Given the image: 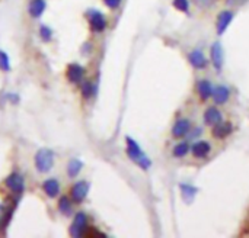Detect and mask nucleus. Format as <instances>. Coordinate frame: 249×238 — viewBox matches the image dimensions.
Segmentation results:
<instances>
[{
	"mask_svg": "<svg viewBox=\"0 0 249 238\" xmlns=\"http://www.w3.org/2000/svg\"><path fill=\"white\" fill-rule=\"evenodd\" d=\"M125 143H127V156H128V159L133 163H136L142 170H149L152 167V160L142 150V147L137 144V141L133 140L131 137H127Z\"/></svg>",
	"mask_w": 249,
	"mask_h": 238,
	"instance_id": "nucleus-1",
	"label": "nucleus"
},
{
	"mask_svg": "<svg viewBox=\"0 0 249 238\" xmlns=\"http://www.w3.org/2000/svg\"><path fill=\"white\" fill-rule=\"evenodd\" d=\"M54 166V153L50 148H41L35 154V167L39 173H47Z\"/></svg>",
	"mask_w": 249,
	"mask_h": 238,
	"instance_id": "nucleus-2",
	"label": "nucleus"
},
{
	"mask_svg": "<svg viewBox=\"0 0 249 238\" xmlns=\"http://www.w3.org/2000/svg\"><path fill=\"white\" fill-rule=\"evenodd\" d=\"M88 217L85 212H77L73 218V224L70 227V236L71 237H85L88 233Z\"/></svg>",
	"mask_w": 249,
	"mask_h": 238,
	"instance_id": "nucleus-3",
	"label": "nucleus"
},
{
	"mask_svg": "<svg viewBox=\"0 0 249 238\" xmlns=\"http://www.w3.org/2000/svg\"><path fill=\"white\" fill-rule=\"evenodd\" d=\"M88 19H89V26L93 32H104L108 26L107 17L102 12L99 10H89L88 13Z\"/></svg>",
	"mask_w": 249,
	"mask_h": 238,
	"instance_id": "nucleus-4",
	"label": "nucleus"
},
{
	"mask_svg": "<svg viewBox=\"0 0 249 238\" xmlns=\"http://www.w3.org/2000/svg\"><path fill=\"white\" fill-rule=\"evenodd\" d=\"M89 193V183L85 180H80L74 183L70 189V199L73 204H82Z\"/></svg>",
	"mask_w": 249,
	"mask_h": 238,
	"instance_id": "nucleus-5",
	"label": "nucleus"
},
{
	"mask_svg": "<svg viewBox=\"0 0 249 238\" xmlns=\"http://www.w3.org/2000/svg\"><path fill=\"white\" fill-rule=\"evenodd\" d=\"M4 186L15 195H22L25 190V182L23 177L19 173H12L6 177L4 180Z\"/></svg>",
	"mask_w": 249,
	"mask_h": 238,
	"instance_id": "nucleus-6",
	"label": "nucleus"
},
{
	"mask_svg": "<svg viewBox=\"0 0 249 238\" xmlns=\"http://www.w3.org/2000/svg\"><path fill=\"white\" fill-rule=\"evenodd\" d=\"M210 58H212V64L214 65V68L217 71H220L225 64V51L219 41L213 42V45L210 48Z\"/></svg>",
	"mask_w": 249,
	"mask_h": 238,
	"instance_id": "nucleus-7",
	"label": "nucleus"
},
{
	"mask_svg": "<svg viewBox=\"0 0 249 238\" xmlns=\"http://www.w3.org/2000/svg\"><path fill=\"white\" fill-rule=\"evenodd\" d=\"M233 12L232 10H222L217 16V20H216V29H217V33L219 35H223L228 28L231 26L232 20H233Z\"/></svg>",
	"mask_w": 249,
	"mask_h": 238,
	"instance_id": "nucleus-8",
	"label": "nucleus"
},
{
	"mask_svg": "<svg viewBox=\"0 0 249 238\" xmlns=\"http://www.w3.org/2000/svg\"><path fill=\"white\" fill-rule=\"evenodd\" d=\"M190 132H191V122L187 118H179L172 127L174 138H184V137L190 135Z\"/></svg>",
	"mask_w": 249,
	"mask_h": 238,
	"instance_id": "nucleus-9",
	"label": "nucleus"
},
{
	"mask_svg": "<svg viewBox=\"0 0 249 238\" xmlns=\"http://www.w3.org/2000/svg\"><path fill=\"white\" fill-rule=\"evenodd\" d=\"M85 74H86V70H85V67H83V65H79V64H70V65L67 67V79H69V81H70V83H73V84H79V83H82V80H83Z\"/></svg>",
	"mask_w": 249,
	"mask_h": 238,
	"instance_id": "nucleus-10",
	"label": "nucleus"
},
{
	"mask_svg": "<svg viewBox=\"0 0 249 238\" xmlns=\"http://www.w3.org/2000/svg\"><path fill=\"white\" fill-rule=\"evenodd\" d=\"M188 60H190V64H191L194 68H197V70H204V68H207V65H209V60L206 58V55L203 54L201 49H194V51H191L190 55H188Z\"/></svg>",
	"mask_w": 249,
	"mask_h": 238,
	"instance_id": "nucleus-11",
	"label": "nucleus"
},
{
	"mask_svg": "<svg viewBox=\"0 0 249 238\" xmlns=\"http://www.w3.org/2000/svg\"><path fill=\"white\" fill-rule=\"evenodd\" d=\"M213 100L216 105H225L229 99H231V90L228 86L225 84H219L213 89V95H212Z\"/></svg>",
	"mask_w": 249,
	"mask_h": 238,
	"instance_id": "nucleus-12",
	"label": "nucleus"
},
{
	"mask_svg": "<svg viewBox=\"0 0 249 238\" xmlns=\"http://www.w3.org/2000/svg\"><path fill=\"white\" fill-rule=\"evenodd\" d=\"M190 151L193 153V156L196 159H206L212 153V145H210L209 141H203L201 140V141L194 143Z\"/></svg>",
	"mask_w": 249,
	"mask_h": 238,
	"instance_id": "nucleus-13",
	"label": "nucleus"
},
{
	"mask_svg": "<svg viewBox=\"0 0 249 238\" xmlns=\"http://www.w3.org/2000/svg\"><path fill=\"white\" fill-rule=\"evenodd\" d=\"M203 118H204L206 125H210V127H214L216 124H219V122L223 121V115H222V112H220L216 106L207 108Z\"/></svg>",
	"mask_w": 249,
	"mask_h": 238,
	"instance_id": "nucleus-14",
	"label": "nucleus"
},
{
	"mask_svg": "<svg viewBox=\"0 0 249 238\" xmlns=\"http://www.w3.org/2000/svg\"><path fill=\"white\" fill-rule=\"evenodd\" d=\"M232 131H233L232 124L222 121V122H219V124H216L213 127V137L217 138V140H223V138L229 137L232 134Z\"/></svg>",
	"mask_w": 249,
	"mask_h": 238,
	"instance_id": "nucleus-15",
	"label": "nucleus"
},
{
	"mask_svg": "<svg viewBox=\"0 0 249 238\" xmlns=\"http://www.w3.org/2000/svg\"><path fill=\"white\" fill-rule=\"evenodd\" d=\"M213 84L209 80H200L197 81V92L201 100H209L213 95Z\"/></svg>",
	"mask_w": 249,
	"mask_h": 238,
	"instance_id": "nucleus-16",
	"label": "nucleus"
},
{
	"mask_svg": "<svg viewBox=\"0 0 249 238\" xmlns=\"http://www.w3.org/2000/svg\"><path fill=\"white\" fill-rule=\"evenodd\" d=\"M42 190L45 192V195H47L48 198H55V196H58V193H60V183H58L54 177L47 179V180L42 183Z\"/></svg>",
	"mask_w": 249,
	"mask_h": 238,
	"instance_id": "nucleus-17",
	"label": "nucleus"
},
{
	"mask_svg": "<svg viewBox=\"0 0 249 238\" xmlns=\"http://www.w3.org/2000/svg\"><path fill=\"white\" fill-rule=\"evenodd\" d=\"M13 215V206L9 204H0V230H4Z\"/></svg>",
	"mask_w": 249,
	"mask_h": 238,
	"instance_id": "nucleus-18",
	"label": "nucleus"
},
{
	"mask_svg": "<svg viewBox=\"0 0 249 238\" xmlns=\"http://www.w3.org/2000/svg\"><path fill=\"white\" fill-rule=\"evenodd\" d=\"M45 7H47L45 0H31L28 12L32 17H39L45 12Z\"/></svg>",
	"mask_w": 249,
	"mask_h": 238,
	"instance_id": "nucleus-19",
	"label": "nucleus"
},
{
	"mask_svg": "<svg viewBox=\"0 0 249 238\" xmlns=\"http://www.w3.org/2000/svg\"><path fill=\"white\" fill-rule=\"evenodd\" d=\"M82 167H83V163H82L80 160H77V159L70 160L69 164H67V175H69V177H70V179L77 177L79 173L82 172Z\"/></svg>",
	"mask_w": 249,
	"mask_h": 238,
	"instance_id": "nucleus-20",
	"label": "nucleus"
},
{
	"mask_svg": "<svg viewBox=\"0 0 249 238\" xmlns=\"http://www.w3.org/2000/svg\"><path fill=\"white\" fill-rule=\"evenodd\" d=\"M190 150H191L190 144H188L187 141H182V143H179V144H177V145L174 147L172 154H174L175 159H182V157H185V156L190 153Z\"/></svg>",
	"mask_w": 249,
	"mask_h": 238,
	"instance_id": "nucleus-21",
	"label": "nucleus"
},
{
	"mask_svg": "<svg viewBox=\"0 0 249 238\" xmlns=\"http://www.w3.org/2000/svg\"><path fill=\"white\" fill-rule=\"evenodd\" d=\"M58 211L66 217H69L71 214L73 206H71V199L69 196H61L58 199Z\"/></svg>",
	"mask_w": 249,
	"mask_h": 238,
	"instance_id": "nucleus-22",
	"label": "nucleus"
},
{
	"mask_svg": "<svg viewBox=\"0 0 249 238\" xmlns=\"http://www.w3.org/2000/svg\"><path fill=\"white\" fill-rule=\"evenodd\" d=\"M80 93L86 100H89L95 95V84L92 81H83L80 86Z\"/></svg>",
	"mask_w": 249,
	"mask_h": 238,
	"instance_id": "nucleus-23",
	"label": "nucleus"
},
{
	"mask_svg": "<svg viewBox=\"0 0 249 238\" xmlns=\"http://www.w3.org/2000/svg\"><path fill=\"white\" fill-rule=\"evenodd\" d=\"M179 188H181V193H182V196H184L188 202L194 199V195H196V192H197V189H196V188H193L191 185H185V183H182Z\"/></svg>",
	"mask_w": 249,
	"mask_h": 238,
	"instance_id": "nucleus-24",
	"label": "nucleus"
},
{
	"mask_svg": "<svg viewBox=\"0 0 249 238\" xmlns=\"http://www.w3.org/2000/svg\"><path fill=\"white\" fill-rule=\"evenodd\" d=\"M39 36H41V39L45 41V42L51 41V38H53V31H51V28L47 26V25L39 26Z\"/></svg>",
	"mask_w": 249,
	"mask_h": 238,
	"instance_id": "nucleus-25",
	"label": "nucleus"
},
{
	"mask_svg": "<svg viewBox=\"0 0 249 238\" xmlns=\"http://www.w3.org/2000/svg\"><path fill=\"white\" fill-rule=\"evenodd\" d=\"M172 4L179 12H184V13H188L190 12V0H174Z\"/></svg>",
	"mask_w": 249,
	"mask_h": 238,
	"instance_id": "nucleus-26",
	"label": "nucleus"
},
{
	"mask_svg": "<svg viewBox=\"0 0 249 238\" xmlns=\"http://www.w3.org/2000/svg\"><path fill=\"white\" fill-rule=\"evenodd\" d=\"M0 70L1 71H9L10 70V61H9V55L0 49Z\"/></svg>",
	"mask_w": 249,
	"mask_h": 238,
	"instance_id": "nucleus-27",
	"label": "nucleus"
},
{
	"mask_svg": "<svg viewBox=\"0 0 249 238\" xmlns=\"http://www.w3.org/2000/svg\"><path fill=\"white\" fill-rule=\"evenodd\" d=\"M194 1H196V4H197L198 7H201V9H210V7H213L214 3H216V0H194Z\"/></svg>",
	"mask_w": 249,
	"mask_h": 238,
	"instance_id": "nucleus-28",
	"label": "nucleus"
},
{
	"mask_svg": "<svg viewBox=\"0 0 249 238\" xmlns=\"http://www.w3.org/2000/svg\"><path fill=\"white\" fill-rule=\"evenodd\" d=\"M104 3H105V6L107 7H109V9H118L120 7V4H121V0H104Z\"/></svg>",
	"mask_w": 249,
	"mask_h": 238,
	"instance_id": "nucleus-29",
	"label": "nucleus"
},
{
	"mask_svg": "<svg viewBox=\"0 0 249 238\" xmlns=\"http://www.w3.org/2000/svg\"><path fill=\"white\" fill-rule=\"evenodd\" d=\"M229 4H232V6H236V4H241L242 1H245V0H226Z\"/></svg>",
	"mask_w": 249,
	"mask_h": 238,
	"instance_id": "nucleus-30",
	"label": "nucleus"
}]
</instances>
